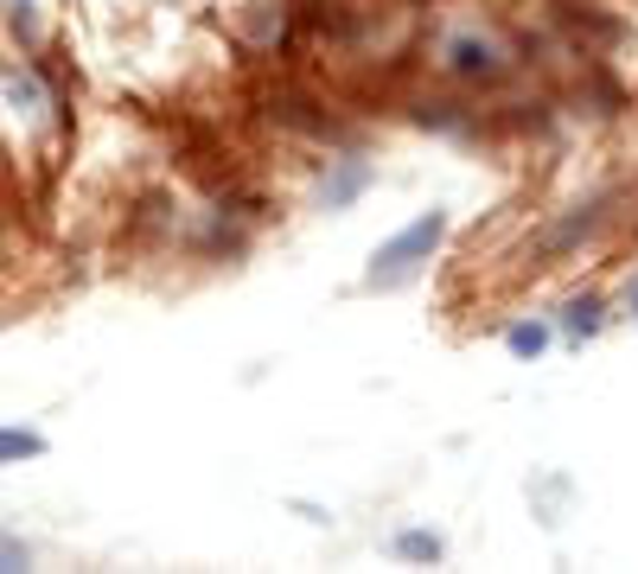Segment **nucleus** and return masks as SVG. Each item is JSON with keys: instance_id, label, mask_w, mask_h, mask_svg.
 Masks as SVG:
<instances>
[{"instance_id": "obj_1", "label": "nucleus", "mask_w": 638, "mask_h": 574, "mask_svg": "<svg viewBox=\"0 0 638 574\" xmlns=\"http://www.w3.org/2000/svg\"><path fill=\"white\" fill-rule=\"evenodd\" d=\"M441 230H448V218H441V211H421V218L403 230V236H390V243L376 249L371 281H376V288H383V281H403V274H409V268L421 262V256H428L434 243H441Z\"/></svg>"}, {"instance_id": "obj_2", "label": "nucleus", "mask_w": 638, "mask_h": 574, "mask_svg": "<svg viewBox=\"0 0 638 574\" xmlns=\"http://www.w3.org/2000/svg\"><path fill=\"white\" fill-rule=\"evenodd\" d=\"M453 71H491V51H479L473 38H460L453 45Z\"/></svg>"}, {"instance_id": "obj_3", "label": "nucleus", "mask_w": 638, "mask_h": 574, "mask_svg": "<svg viewBox=\"0 0 638 574\" xmlns=\"http://www.w3.org/2000/svg\"><path fill=\"white\" fill-rule=\"evenodd\" d=\"M543 344H549V332H543V326H511V351H518V358H536Z\"/></svg>"}, {"instance_id": "obj_4", "label": "nucleus", "mask_w": 638, "mask_h": 574, "mask_svg": "<svg viewBox=\"0 0 638 574\" xmlns=\"http://www.w3.org/2000/svg\"><path fill=\"white\" fill-rule=\"evenodd\" d=\"M396 549H403V555H421V562H428V555H441V536H428V530H409V536H403V542H396Z\"/></svg>"}, {"instance_id": "obj_5", "label": "nucleus", "mask_w": 638, "mask_h": 574, "mask_svg": "<svg viewBox=\"0 0 638 574\" xmlns=\"http://www.w3.org/2000/svg\"><path fill=\"white\" fill-rule=\"evenodd\" d=\"M568 326H575V332H594V326H601V301H575L568 306Z\"/></svg>"}, {"instance_id": "obj_6", "label": "nucleus", "mask_w": 638, "mask_h": 574, "mask_svg": "<svg viewBox=\"0 0 638 574\" xmlns=\"http://www.w3.org/2000/svg\"><path fill=\"white\" fill-rule=\"evenodd\" d=\"M0 447H7V459H20V454H38V441H33V434H20V427H13V434H7Z\"/></svg>"}, {"instance_id": "obj_7", "label": "nucleus", "mask_w": 638, "mask_h": 574, "mask_svg": "<svg viewBox=\"0 0 638 574\" xmlns=\"http://www.w3.org/2000/svg\"><path fill=\"white\" fill-rule=\"evenodd\" d=\"M633 306H638V281H633Z\"/></svg>"}]
</instances>
